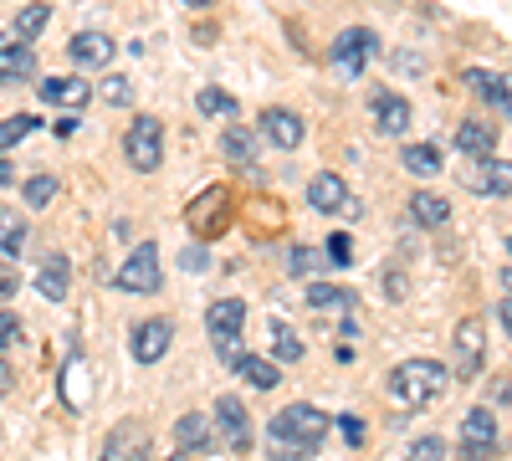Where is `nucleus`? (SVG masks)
<instances>
[{"mask_svg": "<svg viewBox=\"0 0 512 461\" xmlns=\"http://www.w3.org/2000/svg\"><path fill=\"white\" fill-rule=\"evenodd\" d=\"M328 426H333V421H328L318 405H308V400L282 405L272 421H267V456H272V461H308V456L323 446Z\"/></svg>", "mask_w": 512, "mask_h": 461, "instance_id": "f257e3e1", "label": "nucleus"}, {"mask_svg": "<svg viewBox=\"0 0 512 461\" xmlns=\"http://www.w3.org/2000/svg\"><path fill=\"white\" fill-rule=\"evenodd\" d=\"M451 385V369L436 364V359H405L390 369V380H384V395H390V405L400 410H420V405H431L441 400Z\"/></svg>", "mask_w": 512, "mask_h": 461, "instance_id": "f03ea898", "label": "nucleus"}, {"mask_svg": "<svg viewBox=\"0 0 512 461\" xmlns=\"http://www.w3.org/2000/svg\"><path fill=\"white\" fill-rule=\"evenodd\" d=\"M123 159L134 164L139 175H154L159 164H164V123L154 113H139L134 123H128V134H123Z\"/></svg>", "mask_w": 512, "mask_h": 461, "instance_id": "7ed1b4c3", "label": "nucleus"}, {"mask_svg": "<svg viewBox=\"0 0 512 461\" xmlns=\"http://www.w3.org/2000/svg\"><path fill=\"white\" fill-rule=\"evenodd\" d=\"M374 57H379V36H374L369 26H349V31H338V36H333V47H328L333 72H338V77H349V82H354Z\"/></svg>", "mask_w": 512, "mask_h": 461, "instance_id": "20e7f679", "label": "nucleus"}, {"mask_svg": "<svg viewBox=\"0 0 512 461\" xmlns=\"http://www.w3.org/2000/svg\"><path fill=\"white\" fill-rule=\"evenodd\" d=\"M185 226H190L200 241H216V236L231 226V195H226V185L200 190V195L185 205Z\"/></svg>", "mask_w": 512, "mask_h": 461, "instance_id": "39448f33", "label": "nucleus"}, {"mask_svg": "<svg viewBox=\"0 0 512 461\" xmlns=\"http://www.w3.org/2000/svg\"><path fill=\"white\" fill-rule=\"evenodd\" d=\"M113 287L118 292H159L164 287V267H159V246L144 241L128 251V262L113 272Z\"/></svg>", "mask_w": 512, "mask_h": 461, "instance_id": "423d86ee", "label": "nucleus"}, {"mask_svg": "<svg viewBox=\"0 0 512 461\" xmlns=\"http://www.w3.org/2000/svg\"><path fill=\"white\" fill-rule=\"evenodd\" d=\"M216 446H226L231 456H246L256 446V426H251V415L236 395H221L216 400Z\"/></svg>", "mask_w": 512, "mask_h": 461, "instance_id": "0eeeda50", "label": "nucleus"}, {"mask_svg": "<svg viewBox=\"0 0 512 461\" xmlns=\"http://www.w3.org/2000/svg\"><path fill=\"white\" fill-rule=\"evenodd\" d=\"M502 451V431L492 421V410L477 405L461 415V461H492Z\"/></svg>", "mask_w": 512, "mask_h": 461, "instance_id": "6e6552de", "label": "nucleus"}, {"mask_svg": "<svg viewBox=\"0 0 512 461\" xmlns=\"http://www.w3.org/2000/svg\"><path fill=\"white\" fill-rule=\"evenodd\" d=\"M98 461H154V441L139 421H118L98 451Z\"/></svg>", "mask_w": 512, "mask_h": 461, "instance_id": "1a4fd4ad", "label": "nucleus"}, {"mask_svg": "<svg viewBox=\"0 0 512 461\" xmlns=\"http://www.w3.org/2000/svg\"><path fill=\"white\" fill-rule=\"evenodd\" d=\"M466 190L472 195H487V200H502L512 195V159H477L472 170H466Z\"/></svg>", "mask_w": 512, "mask_h": 461, "instance_id": "9d476101", "label": "nucleus"}, {"mask_svg": "<svg viewBox=\"0 0 512 461\" xmlns=\"http://www.w3.org/2000/svg\"><path fill=\"white\" fill-rule=\"evenodd\" d=\"M169 344H175V323L169 318H144L134 328V344H128V354H134L139 364H159L169 354Z\"/></svg>", "mask_w": 512, "mask_h": 461, "instance_id": "9b49d317", "label": "nucleus"}, {"mask_svg": "<svg viewBox=\"0 0 512 461\" xmlns=\"http://www.w3.org/2000/svg\"><path fill=\"white\" fill-rule=\"evenodd\" d=\"M256 134H262L272 149H297L303 144V118H297L292 108H262V118H256Z\"/></svg>", "mask_w": 512, "mask_h": 461, "instance_id": "f8f14e48", "label": "nucleus"}, {"mask_svg": "<svg viewBox=\"0 0 512 461\" xmlns=\"http://www.w3.org/2000/svg\"><path fill=\"white\" fill-rule=\"evenodd\" d=\"M482 344H487L482 323H477V318H461V323H456V364H451L456 380H472V374L482 369Z\"/></svg>", "mask_w": 512, "mask_h": 461, "instance_id": "ddd939ff", "label": "nucleus"}, {"mask_svg": "<svg viewBox=\"0 0 512 461\" xmlns=\"http://www.w3.org/2000/svg\"><path fill=\"white\" fill-rule=\"evenodd\" d=\"M369 113H374V129H379V134H390V139H405V134H410V103H405L400 93L379 88V93L369 98Z\"/></svg>", "mask_w": 512, "mask_h": 461, "instance_id": "4468645a", "label": "nucleus"}, {"mask_svg": "<svg viewBox=\"0 0 512 461\" xmlns=\"http://www.w3.org/2000/svg\"><path fill=\"white\" fill-rule=\"evenodd\" d=\"M67 57H72L77 67H108V62L118 57V47H113L108 31H77L72 47H67Z\"/></svg>", "mask_w": 512, "mask_h": 461, "instance_id": "2eb2a0df", "label": "nucleus"}, {"mask_svg": "<svg viewBox=\"0 0 512 461\" xmlns=\"http://www.w3.org/2000/svg\"><path fill=\"white\" fill-rule=\"evenodd\" d=\"M36 93H41V103H52V108H72V113L93 103V88H88L82 77H47Z\"/></svg>", "mask_w": 512, "mask_h": 461, "instance_id": "dca6fc26", "label": "nucleus"}, {"mask_svg": "<svg viewBox=\"0 0 512 461\" xmlns=\"http://www.w3.org/2000/svg\"><path fill=\"white\" fill-rule=\"evenodd\" d=\"M308 205H313V211H323V216L344 211V205H349V180L333 175V170L313 175V180H308Z\"/></svg>", "mask_w": 512, "mask_h": 461, "instance_id": "f3484780", "label": "nucleus"}, {"mask_svg": "<svg viewBox=\"0 0 512 461\" xmlns=\"http://www.w3.org/2000/svg\"><path fill=\"white\" fill-rule=\"evenodd\" d=\"M461 77H466V88H472L477 98H487L492 108L512 113V77H502V72H487V67H466Z\"/></svg>", "mask_w": 512, "mask_h": 461, "instance_id": "a211bd4d", "label": "nucleus"}, {"mask_svg": "<svg viewBox=\"0 0 512 461\" xmlns=\"http://www.w3.org/2000/svg\"><path fill=\"white\" fill-rule=\"evenodd\" d=\"M31 77H36V52L26 41H6L0 47V88H21Z\"/></svg>", "mask_w": 512, "mask_h": 461, "instance_id": "6ab92c4d", "label": "nucleus"}, {"mask_svg": "<svg viewBox=\"0 0 512 461\" xmlns=\"http://www.w3.org/2000/svg\"><path fill=\"white\" fill-rule=\"evenodd\" d=\"M410 221H415L420 231H441V226L451 221V200H446V195H431V190H415V195H410Z\"/></svg>", "mask_w": 512, "mask_h": 461, "instance_id": "aec40b11", "label": "nucleus"}, {"mask_svg": "<svg viewBox=\"0 0 512 461\" xmlns=\"http://www.w3.org/2000/svg\"><path fill=\"white\" fill-rule=\"evenodd\" d=\"M175 441H180V451H190V456H200V451H210L216 446V426L205 421V415H195V410H185L180 421H175Z\"/></svg>", "mask_w": 512, "mask_h": 461, "instance_id": "412c9836", "label": "nucleus"}, {"mask_svg": "<svg viewBox=\"0 0 512 461\" xmlns=\"http://www.w3.org/2000/svg\"><path fill=\"white\" fill-rule=\"evenodd\" d=\"M67 287H72L67 257H41V267H36V292H41V298H47V303H62Z\"/></svg>", "mask_w": 512, "mask_h": 461, "instance_id": "4be33fe9", "label": "nucleus"}, {"mask_svg": "<svg viewBox=\"0 0 512 461\" xmlns=\"http://www.w3.org/2000/svg\"><path fill=\"white\" fill-rule=\"evenodd\" d=\"M456 149L466 159H487L497 149V129H492V123H482V118H466L461 129H456Z\"/></svg>", "mask_w": 512, "mask_h": 461, "instance_id": "5701e85b", "label": "nucleus"}, {"mask_svg": "<svg viewBox=\"0 0 512 461\" xmlns=\"http://www.w3.org/2000/svg\"><path fill=\"white\" fill-rule=\"evenodd\" d=\"M241 323H246V303L241 298H221V303H210V313H205L210 339H231V333H241Z\"/></svg>", "mask_w": 512, "mask_h": 461, "instance_id": "b1692460", "label": "nucleus"}, {"mask_svg": "<svg viewBox=\"0 0 512 461\" xmlns=\"http://www.w3.org/2000/svg\"><path fill=\"white\" fill-rule=\"evenodd\" d=\"M236 374H241L246 385H256V390H277V385H282V364H277L272 354H267V359H262V354H241V359H236Z\"/></svg>", "mask_w": 512, "mask_h": 461, "instance_id": "393cba45", "label": "nucleus"}, {"mask_svg": "<svg viewBox=\"0 0 512 461\" xmlns=\"http://www.w3.org/2000/svg\"><path fill=\"white\" fill-rule=\"evenodd\" d=\"M267 349H272L277 364H297V359H303V339H297L292 323H282V318L267 323Z\"/></svg>", "mask_w": 512, "mask_h": 461, "instance_id": "a878e982", "label": "nucleus"}, {"mask_svg": "<svg viewBox=\"0 0 512 461\" xmlns=\"http://www.w3.org/2000/svg\"><path fill=\"white\" fill-rule=\"evenodd\" d=\"M308 303L323 308V313H354V292L349 287H328V282H308Z\"/></svg>", "mask_w": 512, "mask_h": 461, "instance_id": "bb28decb", "label": "nucleus"}, {"mask_svg": "<svg viewBox=\"0 0 512 461\" xmlns=\"http://www.w3.org/2000/svg\"><path fill=\"white\" fill-rule=\"evenodd\" d=\"M400 159H405V170H410V175H420V180H436V175H441V164H446V159H441V149H431V144H405V154H400Z\"/></svg>", "mask_w": 512, "mask_h": 461, "instance_id": "cd10ccee", "label": "nucleus"}, {"mask_svg": "<svg viewBox=\"0 0 512 461\" xmlns=\"http://www.w3.org/2000/svg\"><path fill=\"white\" fill-rule=\"evenodd\" d=\"M221 154H226L231 164H251V159H256V134L241 129V123H231V129L221 134Z\"/></svg>", "mask_w": 512, "mask_h": 461, "instance_id": "c85d7f7f", "label": "nucleus"}, {"mask_svg": "<svg viewBox=\"0 0 512 461\" xmlns=\"http://www.w3.org/2000/svg\"><path fill=\"white\" fill-rule=\"evenodd\" d=\"M41 129V118L36 113H11V118H0V149H16L26 134Z\"/></svg>", "mask_w": 512, "mask_h": 461, "instance_id": "c756f323", "label": "nucleus"}, {"mask_svg": "<svg viewBox=\"0 0 512 461\" xmlns=\"http://www.w3.org/2000/svg\"><path fill=\"white\" fill-rule=\"evenodd\" d=\"M26 246V221L16 211H0V257H16Z\"/></svg>", "mask_w": 512, "mask_h": 461, "instance_id": "7c9ffc66", "label": "nucleus"}, {"mask_svg": "<svg viewBox=\"0 0 512 461\" xmlns=\"http://www.w3.org/2000/svg\"><path fill=\"white\" fill-rule=\"evenodd\" d=\"M195 108H200L205 118H236V98H231L226 88H200Z\"/></svg>", "mask_w": 512, "mask_h": 461, "instance_id": "2f4dec72", "label": "nucleus"}, {"mask_svg": "<svg viewBox=\"0 0 512 461\" xmlns=\"http://www.w3.org/2000/svg\"><path fill=\"white\" fill-rule=\"evenodd\" d=\"M333 262L323 257V251H313V246H292V257H287V272L292 277H308V272H328Z\"/></svg>", "mask_w": 512, "mask_h": 461, "instance_id": "473e14b6", "label": "nucleus"}, {"mask_svg": "<svg viewBox=\"0 0 512 461\" xmlns=\"http://www.w3.org/2000/svg\"><path fill=\"white\" fill-rule=\"evenodd\" d=\"M57 190H62V180H52V175H31V180H26V205H31V211H41V205H52V200H57Z\"/></svg>", "mask_w": 512, "mask_h": 461, "instance_id": "72a5a7b5", "label": "nucleus"}, {"mask_svg": "<svg viewBox=\"0 0 512 461\" xmlns=\"http://www.w3.org/2000/svg\"><path fill=\"white\" fill-rule=\"evenodd\" d=\"M41 31H47V6H41V0H31V6L16 16V36L31 41V36H41Z\"/></svg>", "mask_w": 512, "mask_h": 461, "instance_id": "f704fd0d", "label": "nucleus"}, {"mask_svg": "<svg viewBox=\"0 0 512 461\" xmlns=\"http://www.w3.org/2000/svg\"><path fill=\"white\" fill-rule=\"evenodd\" d=\"M323 257H328L333 267H349V262H354V241H349L344 231H333V236L323 241Z\"/></svg>", "mask_w": 512, "mask_h": 461, "instance_id": "c9c22d12", "label": "nucleus"}, {"mask_svg": "<svg viewBox=\"0 0 512 461\" xmlns=\"http://www.w3.org/2000/svg\"><path fill=\"white\" fill-rule=\"evenodd\" d=\"M98 98H103V103H113V108H128V103H134V82H128V77H108Z\"/></svg>", "mask_w": 512, "mask_h": 461, "instance_id": "e433bc0d", "label": "nucleus"}, {"mask_svg": "<svg viewBox=\"0 0 512 461\" xmlns=\"http://www.w3.org/2000/svg\"><path fill=\"white\" fill-rule=\"evenodd\" d=\"M405 461H446V441H441V436H420V441L405 451Z\"/></svg>", "mask_w": 512, "mask_h": 461, "instance_id": "4c0bfd02", "label": "nucleus"}, {"mask_svg": "<svg viewBox=\"0 0 512 461\" xmlns=\"http://www.w3.org/2000/svg\"><path fill=\"white\" fill-rule=\"evenodd\" d=\"M16 292H21V272H16L6 257H0V303H11Z\"/></svg>", "mask_w": 512, "mask_h": 461, "instance_id": "58836bf2", "label": "nucleus"}, {"mask_svg": "<svg viewBox=\"0 0 512 461\" xmlns=\"http://www.w3.org/2000/svg\"><path fill=\"white\" fill-rule=\"evenodd\" d=\"M21 344V318L0 308V349H16Z\"/></svg>", "mask_w": 512, "mask_h": 461, "instance_id": "ea45409f", "label": "nucleus"}, {"mask_svg": "<svg viewBox=\"0 0 512 461\" xmlns=\"http://www.w3.org/2000/svg\"><path fill=\"white\" fill-rule=\"evenodd\" d=\"M333 426H338V436H344L349 446H364V441H369V431H364L359 415H344V421H333Z\"/></svg>", "mask_w": 512, "mask_h": 461, "instance_id": "a19ab883", "label": "nucleus"}, {"mask_svg": "<svg viewBox=\"0 0 512 461\" xmlns=\"http://www.w3.org/2000/svg\"><path fill=\"white\" fill-rule=\"evenodd\" d=\"M216 354H221L226 369H236V359L246 354V349H241V333H231V339H216Z\"/></svg>", "mask_w": 512, "mask_h": 461, "instance_id": "79ce46f5", "label": "nucleus"}, {"mask_svg": "<svg viewBox=\"0 0 512 461\" xmlns=\"http://www.w3.org/2000/svg\"><path fill=\"white\" fill-rule=\"evenodd\" d=\"M180 267H185V272H210V251H205V246H190L185 257H180Z\"/></svg>", "mask_w": 512, "mask_h": 461, "instance_id": "37998d69", "label": "nucleus"}, {"mask_svg": "<svg viewBox=\"0 0 512 461\" xmlns=\"http://www.w3.org/2000/svg\"><path fill=\"white\" fill-rule=\"evenodd\" d=\"M497 323L507 328V339H512V298H507V303H497Z\"/></svg>", "mask_w": 512, "mask_h": 461, "instance_id": "c03bdc74", "label": "nucleus"}, {"mask_svg": "<svg viewBox=\"0 0 512 461\" xmlns=\"http://www.w3.org/2000/svg\"><path fill=\"white\" fill-rule=\"evenodd\" d=\"M11 385H16V374H11V364H6V359H0V395H6Z\"/></svg>", "mask_w": 512, "mask_h": 461, "instance_id": "a18cd8bd", "label": "nucleus"}, {"mask_svg": "<svg viewBox=\"0 0 512 461\" xmlns=\"http://www.w3.org/2000/svg\"><path fill=\"white\" fill-rule=\"evenodd\" d=\"M0 185H16V170H11L6 159H0Z\"/></svg>", "mask_w": 512, "mask_h": 461, "instance_id": "49530a36", "label": "nucleus"}, {"mask_svg": "<svg viewBox=\"0 0 512 461\" xmlns=\"http://www.w3.org/2000/svg\"><path fill=\"white\" fill-rule=\"evenodd\" d=\"M502 287H507V298H512V267H507V272H502Z\"/></svg>", "mask_w": 512, "mask_h": 461, "instance_id": "de8ad7c7", "label": "nucleus"}, {"mask_svg": "<svg viewBox=\"0 0 512 461\" xmlns=\"http://www.w3.org/2000/svg\"><path fill=\"white\" fill-rule=\"evenodd\" d=\"M169 461H195V456H190V451H180V456H169Z\"/></svg>", "mask_w": 512, "mask_h": 461, "instance_id": "09e8293b", "label": "nucleus"}, {"mask_svg": "<svg viewBox=\"0 0 512 461\" xmlns=\"http://www.w3.org/2000/svg\"><path fill=\"white\" fill-rule=\"evenodd\" d=\"M185 6H210V0H185Z\"/></svg>", "mask_w": 512, "mask_h": 461, "instance_id": "8fccbe9b", "label": "nucleus"}, {"mask_svg": "<svg viewBox=\"0 0 512 461\" xmlns=\"http://www.w3.org/2000/svg\"><path fill=\"white\" fill-rule=\"evenodd\" d=\"M6 41H11V36H6V31H0V47H6Z\"/></svg>", "mask_w": 512, "mask_h": 461, "instance_id": "3c124183", "label": "nucleus"}, {"mask_svg": "<svg viewBox=\"0 0 512 461\" xmlns=\"http://www.w3.org/2000/svg\"><path fill=\"white\" fill-rule=\"evenodd\" d=\"M507 251H512V241H507Z\"/></svg>", "mask_w": 512, "mask_h": 461, "instance_id": "603ef678", "label": "nucleus"}]
</instances>
